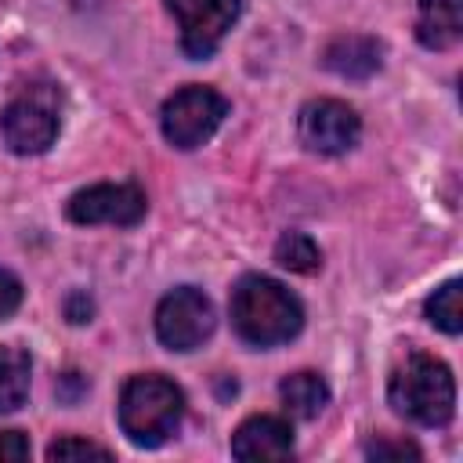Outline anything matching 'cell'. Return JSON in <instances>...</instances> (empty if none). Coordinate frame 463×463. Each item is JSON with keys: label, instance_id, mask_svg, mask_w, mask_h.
Returning a JSON list of instances; mask_svg holds the SVG:
<instances>
[{"label": "cell", "instance_id": "10", "mask_svg": "<svg viewBox=\"0 0 463 463\" xmlns=\"http://www.w3.org/2000/svg\"><path fill=\"white\" fill-rule=\"evenodd\" d=\"M235 459H289L293 456V430L279 416H250L232 434Z\"/></svg>", "mask_w": 463, "mask_h": 463}, {"label": "cell", "instance_id": "21", "mask_svg": "<svg viewBox=\"0 0 463 463\" xmlns=\"http://www.w3.org/2000/svg\"><path fill=\"white\" fill-rule=\"evenodd\" d=\"M90 315H94V300L87 297V293H69L65 297V318L72 322V326H83V322H90Z\"/></svg>", "mask_w": 463, "mask_h": 463}, {"label": "cell", "instance_id": "13", "mask_svg": "<svg viewBox=\"0 0 463 463\" xmlns=\"http://www.w3.org/2000/svg\"><path fill=\"white\" fill-rule=\"evenodd\" d=\"M279 394H282V405L297 416V420H315L326 405H329V387L318 373L304 369V373H289L282 383H279Z\"/></svg>", "mask_w": 463, "mask_h": 463}, {"label": "cell", "instance_id": "6", "mask_svg": "<svg viewBox=\"0 0 463 463\" xmlns=\"http://www.w3.org/2000/svg\"><path fill=\"white\" fill-rule=\"evenodd\" d=\"M166 7L181 25V51L203 61L221 47L228 29L235 25L242 0H166Z\"/></svg>", "mask_w": 463, "mask_h": 463}, {"label": "cell", "instance_id": "18", "mask_svg": "<svg viewBox=\"0 0 463 463\" xmlns=\"http://www.w3.org/2000/svg\"><path fill=\"white\" fill-rule=\"evenodd\" d=\"M365 456L369 459H420V449L412 441H405V438H398V441L376 438V441L365 445Z\"/></svg>", "mask_w": 463, "mask_h": 463}, {"label": "cell", "instance_id": "11", "mask_svg": "<svg viewBox=\"0 0 463 463\" xmlns=\"http://www.w3.org/2000/svg\"><path fill=\"white\" fill-rule=\"evenodd\" d=\"M322 65L344 80H369L380 65H383V43L362 33H347L326 43L322 51Z\"/></svg>", "mask_w": 463, "mask_h": 463}, {"label": "cell", "instance_id": "4", "mask_svg": "<svg viewBox=\"0 0 463 463\" xmlns=\"http://www.w3.org/2000/svg\"><path fill=\"white\" fill-rule=\"evenodd\" d=\"M224 116H228V101L213 87H199V83L181 87L163 105V137L174 148L192 152L213 137V130L224 123Z\"/></svg>", "mask_w": 463, "mask_h": 463}, {"label": "cell", "instance_id": "12", "mask_svg": "<svg viewBox=\"0 0 463 463\" xmlns=\"http://www.w3.org/2000/svg\"><path fill=\"white\" fill-rule=\"evenodd\" d=\"M463 36V0H416V40L445 51Z\"/></svg>", "mask_w": 463, "mask_h": 463}, {"label": "cell", "instance_id": "7", "mask_svg": "<svg viewBox=\"0 0 463 463\" xmlns=\"http://www.w3.org/2000/svg\"><path fill=\"white\" fill-rule=\"evenodd\" d=\"M358 134H362V119L358 112L347 105V101H336V98H318V101H307L297 116V137L307 152H318V156H340L347 148L358 145Z\"/></svg>", "mask_w": 463, "mask_h": 463}, {"label": "cell", "instance_id": "22", "mask_svg": "<svg viewBox=\"0 0 463 463\" xmlns=\"http://www.w3.org/2000/svg\"><path fill=\"white\" fill-rule=\"evenodd\" d=\"M80 394H87V380H83L80 373H65V376H61V383H58V398L72 405Z\"/></svg>", "mask_w": 463, "mask_h": 463}, {"label": "cell", "instance_id": "1", "mask_svg": "<svg viewBox=\"0 0 463 463\" xmlns=\"http://www.w3.org/2000/svg\"><path fill=\"white\" fill-rule=\"evenodd\" d=\"M232 326L246 344L275 347L300 333L304 307L282 282L264 275H246L232 289Z\"/></svg>", "mask_w": 463, "mask_h": 463}, {"label": "cell", "instance_id": "20", "mask_svg": "<svg viewBox=\"0 0 463 463\" xmlns=\"http://www.w3.org/2000/svg\"><path fill=\"white\" fill-rule=\"evenodd\" d=\"M18 304H22V282L0 268V322L11 318L18 311Z\"/></svg>", "mask_w": 463, "mask_h": 463}, {"label": "cell", "instance_id": "8", "mask_svg": "<svg viewBox=\"0 0 463 463\" xmlns=\"http://www.w3.org/2000/svg\"><path fill=\"white\" fill-rule=\"evenodd\" d=\"M148 199L137 184H90L80 188L65 203V217L72 224H119L130 228L145 217Z\"/></svg>", "mask_w": 463, "mask_h": 463}, {"label": "cell", "instance_id": "19", "mask_svg": "<svg viewBox=\"0 0 463 463\" xmlns=\"http://www.w3.org/2000/svg\"><path fill=\"white\" fill-rule=\"evenodd\" d=\"M29 459V438L22 430H0V463Z\"/></svg>", "mask_w": 463, "mask_h": 463}, {"label": "cell", "instance_id": "3", "mask_svg": "<svg viewBox=\"0 0 463 463\" xmlns=\"http://www.w3.org/2000/svg\"><path fill=\"white\" fill-rule=\"evenodd\" d=\"M387 402L398 416L420 427H445L456 412V380L441 358L409 354L387 383Z\"/></svg>", "mask_w": 463, "mask_h": 463}, {"label": "cell", "instance_id": "15", "mask_svg": "<svg viewBox=\"0 0 463 463\" xmlns=\"http://www.w3.org/2000/svg\"><path fill=\"white\" fill-rule=\"evenodd\" d=\"M275 260H279L286 271L315 275V271L322 268V250L315 246L311 235H304V232H286V235L275 242Z\"/></svg>", "mask_w": 463, "mask_h": 463}, {"label": "cell", "instance_id": "17", "mask_svg": "<svg viewBox=\"0 0 463 463\" xmlns=\"http://www.w3.org/2000/svg\"><path fill=\"white\" fill-rule=\"evenodd\" d=\"M109 459L112 452L105 449V445H98V441H87V438H76V434H69V438H58V441H51L47 445V459L51 463H58V459Z\"/></svg>", "mask_w": 463, "mask_h": 463}, {"label": "cell", "instance_id": "5", "mask_svg": "<svg viewBox=\"0 0 463 463\" xmlns=\"http://www.w3.org/2000/svg\"><path fill=\"white\" fill-rule=\"evenodd\" d=\"M213 304L195 286L170 289L156 307V336L170 351H195L213 333Z\"/></svg>", "mask_w": 463, "mask_h": 463}, {"label": "cell", "instance_id": "2", "mask_svg": "<svg viewBox=\"0 0 463 463\" xmlns=\"http://www.w3.org/2000/svg\"><path fill=\"white\" fill-rule=\"evenodd\" d=\"M181 420H184V391L174 380H166L159 373H145V376H130L123 383L119 427L134 445L156 449V445L170 441L177 434Z\"/></svg>", "mask_w": 463, "mask_h": 463}, {"label": "cell", "instance_id": "14", "mask_svg": "<svg viewBox=\"0 0 463 463\" xmlns=\"http://www.w3.org/2000/svg\"><path fill=\"white\" fill-rule=\"evenodd\" d=\"M29 354L22 347H0V412H11L29 398Z\"/></svg>", "mask_w": 463, "mask_h": 463}, {"label": "cell", "instance_id": "16", "mask_svg": "<svg viewBox=\"0 0 463 463\" xmlns=\"http://www.w3.org/2000/svg\"><path fill=\"white\" fill-rule=\"evenodd\" d=\"M459 279H449L441 289H434V297L427 300V318L441 329V333H449V336H456L459 329H463V304H459Z\"/></svg>", "mask_w": 463, "mask_h": 463}, {"label": "cell", "instance_id": "9", "mask_svg": "<svg viewBox=\"0 0 463 463\" xmlns=\"http://www.w3.org/2000/svg\"><path fill=\"white\" fill-rule=\"evenodd\" d=\"M0 137L18 156H40L58 137V112L47 101H40L36 94L14 98L0 112Z\"/></svg>", "mask_w": 463, "mask_h": 463}]
</instances>
